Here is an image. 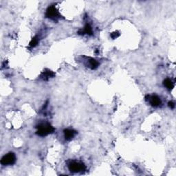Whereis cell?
I'll list each match as a JSON object with an SVG mask.
<instances>
[{
    "instance_id": "4fadbf2b",
    "label": "cell",
    "mask_w": 176,
    "mask_h": 176,
    "mask_svg": "<svg viewBox=\"0 0 176 176\" xmlns=\"http://www.w3.org/2000/svg\"><path fill=\"white\" fill-rule=\"evenodd\" d=\"M168 106H169V107H171V109H173L175 107V104L172 101H171L168 103Z\"/></svg>"
},
{
    "instance_id": "30bf717a",
    "label": "cell",
    "mask_w": 176,
    "mask_h": 176,
    "mask_svg": "<svg viewBox=\"0 0 176 176\" xmlns=\"http://www.w3.org/2000/svg\"><path fill=\"white\" fill-rule=\"evenodd\" d=\"M164 85L168 89H172L174 87L173 83L172 82V80L169 79V78H166V80H164Z\"/></svg>"
},
{
    "instance_id": "9c48e42d",
    "label": "cell",
    "mask_w": 176,
    "mask_h": 176,
    "mask_svg": "<svg viewBox=\"0 0 176 176\" xmlns=\"http://www.w3.org/2000/svg\"><path fill=\"white\" fill-rule=\"evenodd\" d=\"M89 68L92 70L96 69V68H98V61L95 60V59H91V58L89 59Z\"/></svg>"
},
{
    "instance_id": "8992f818",
    "label": "cell",
    "mask_w": 176,
    "mask_h": 176,
    "mask_svg": "<svg viewBox=\"0 0 176 176\" xmlns=\"http://www.w3.org/2000/svg\"><path fill=\"white\" fill-rule=\"evenodd\" d=\"M76 134V132H75L74 130H73V129H68L64 130L65 138V140H67V141H70V140L72 139V138L74 137Z\"/></svg>"
},
{
    "instance_id": "6da1fadb",
    "label": "cell",
    "mask_w": 176,
    "mask_h": 176,
    "mask_svg": "<svg viewBox=\"0 0 176 176\" xmlns=\"http://www.w3.org/2000/svg\"><path fill=\"white\" fill-rule=\"evenodd\" d=\"M37 134L39 136H46L48 134H52L55 131L54 127L48 123L41 124L37 126Z\"/></svg>"
},
{
    "instance_id": "ba28073f",
    "label": "cell",
    "mask_w": 176,
    "mask_h": 176,
    "mask_svg": "<svg viewBox=\"0 0 176 176\" xmlns=\"http://www.w3.org/2000/svg\"><path fill=\"white\" fill-rule=\"evenodd\" d=\"M54 76H55V73L53 72L50 71L49 70H46L41 74V78L44 80H48L50 78H53Z\"/></svg>"
},
{
    "instance_id": "8fae6325",
    "label": "cell",
    "mask_w": 176,
    "mask_h": 176,
    "mask_svg": "<svg viewBox=\"0 0 176 176\" xmlns=\"http://www.w3.org/2000/svg\"><path fill=\"white\" fill-rule=\"evenodd\" d=\"M38 39H37V37H34V38H32V39L31 41H30V47L33 48V47H35L36 46H37V44H38Z\"/></svg>"
},
{
    "instance_id": "7a4b0ae2",
    "label": "cell",
    "mask_w": 176,
    "mask_h": 176,
    "mask_svg": "<svg viewBox=\"0 0 176 176\" xmlns=\"http://www.w3.org/2000/svg\"><path fill=\"white\" fill-rule=\"evenodd\" d=\"M68 168L71 172H74V173H78V172L83 171L85 170V166L83 163L75 161L71 162L68 164Z\"/></svg>"
},
{
    "instance_id": "52a82bcc",
    "label": "cell",
    "mask_w": 176,
    "mask_h": 176,
    "mask_svg": "<svg viewBox=\"0 0 176 176\" xmlns=\"http://www.w3.org/2000/svg\"><path fill=\"white\" fill-rule=\"evenodd\" d=\"M78 34L79 35H85V34H87L88 35H93V30L92 28H91L90 25L89 24H87L84 27L83 30H80V31L78 32Z\"/></svg>"
},
{
    "instance_id": "3957f363",
    "label": "cell",
    "mask_w": 176,
    "mask_h": 176,
    "mask_svg": "<svg viewBox=\"0 0 176 176\" xmlns=\"http://www.w3.org/2000/svg\"><path fill=\"white\" fill-rule=\"evenodd\" d=\"M16 161L15 155L13 153H9L5 155L1 160V164L2 165H11L13 164Z\"/></svg>"
},
{
    "instance_id": "7c38bea8",
    "label": "cell",
    "mask_w": 176,
    "mask_h": 176,
    "mask_svg": "<svg viewBox=\"0 0 176 176\" xmlns=\"http://www.w3.org/2000/svg\"><path fill=\"white\" fill-rule=\"evenodd\" d=\"M110 36L112 39H116L120 36V33L118 32H112V33L110 35Z\"/></svg>"
},
{
    "instance_id": "5b68a950",
    "label": "cell",
    "mask_w": 176,
    "mask_h": 176,
    "mask_svg": "<svg viewBox=\"0 0 176 176\" xmlns=\"http://www.w3.org/2000/svg\"><path fill=\"white\" fill-rule=\"evenodd\" d=\"M149 97V100L151 105L153 107H158V106L161 104V100L160 98H159L158 96H148Z\"/></svg>"
},
{
    "instance_id": "277c9868",
    "label": "cell",
    "mask_w": 176,
    "mask_h": 176,
    "mask_svg": "<svg viewBox=\"0 0 176 176\" xmlns=\"http://www.w3.org/2000/svg\"><path fill=\"white\" fill-rule=\"evenodd\" d=\"M46 17L48 18H50L51 19H58V18L60 17V15H59V11L57 10V8H55V6H50L49 8H48L47 11H46Z\"/></svg>"
}]
</instances>
